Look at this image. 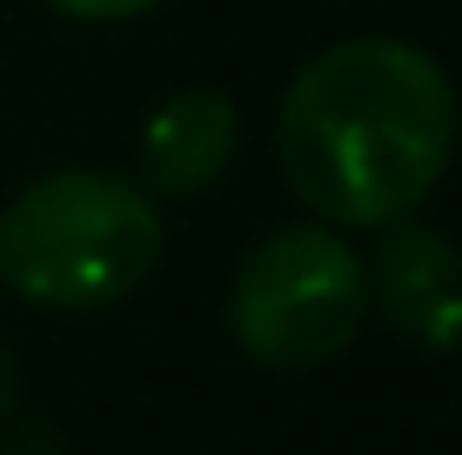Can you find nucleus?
I'll return each instance as SVG.
<instances>
[{"mask_svg": "<svg viewBox=\"0 0 462 455\" xmlns=\"http://www.w3.org/2000/svg\"><path fill=\"white\" fill-rule=\"evenodd\" d=\"M369 268L328 228H275L248 248L228 288L235 349L254 369L301 375L336 362L369 322Z\"/></svg>", "mask_w": 462, "mask_h": 455, "instance_id": "nucleus-3", "label": "nucleus"}, {"mask_svg": "<svg viewBox=\"0 0 462 455\" xmlns=\"http://www.w3.org/2000/svg\"><path fill=\"white\" fill-rule=\"evenodd\" d=\"M54 14H68V21H134V14L162 7V0H47Z\"/></svg>", "mask_w": 462, "mask_h": 455, "instance_id": "nucleus-6", "label": "nucleus"}, {"mask_svg": "<svg viewBox=\"0 0 462 455\" xmlns=\"http://www.w3.org/2000/svg\"><path fill=\"white\" fill-rule=\"evenodd\" d=\"M14 396H21V369H14V349H7V335H0V415L14 409Z\"/></svg>", "mask_w": 462, "mask_h": 455, "instance_id": "nucleus-7", "label": "nucleus"}, {"mask_svg": "<svg viewBox=\"0 0 462 455\" xmlns=\"http://www.w3.org/2000/svg\"><path fill=\"white\" fill-rule=\"evenodd\" d=\"M462 107L442 60L395 34H348L301 60L282 94V175L336 228L416 214L456 161Z\"/></svg>", "mask_w": 462, "mask_h": 455, "instance_id": "nucleus-1", "label": "nucleus"}, {"mask_svg": "<svg viewBox=\"0 0 462 455\" xmlns=\"http://www.w3.org/2000/svg\"><path fill=\"white\" fill-rule=\"evenodd\" d=\"M235 141H242V114H235L228 94H215V87L174 94L141 128V187L154 201L201 195L235 161Z\"/></svg>", "mask_w": 462, "mask_h": 455, "instance_id": "nucleus-5", "label": "nucleus"}, {"mask_svg": "<svg viewBox=\"0 0 462 455\" xmlns=\"http://www.w3.org/2000/svg\"><path fill=\"white\" fill-rule=\"evenodd\" d=\"M369 302L402 341L422 355H456L462 349V241L442 228H402L389 222L382 255L369 268Z\"/></svg>", "mask_w": 462, "mask_h": 455, "instance_id": "nucleus-4", "label": "nucleus"}, {"mask_svg": "<svg viewBox=\"0 0 462 455\" xmlns=\"http://www.w3.org/2000/svg\"><path fill=\"white\" fill-rule=\"evenodd\" d=\"M162 268V201L127 175L54 168L0 208V281L34 308L94 315Z\"/></svg>", "mask_w": 462, "mask_h": 455, "instance_id": "nucleus-2", "label": "nucleus"}]
</instances>
